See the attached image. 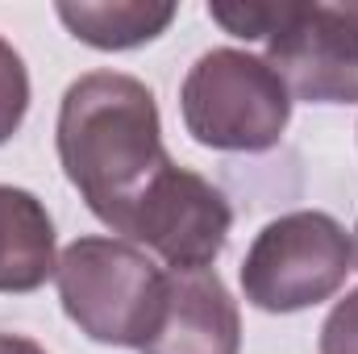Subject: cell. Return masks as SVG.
Instances as JSON below:
<instances>
[{
	"mask_svg": "<svg viewBox=\"0 0 358 354\" xmlns=\"http://www.w3.org/2000/svg\"><path fill=\"white\" fill-rule=\"evenodd\" d=\"M55 221L46 204L0 183V292H38L55 275Z\"/></svg>",
	"mask_w": 358,
	"mask_h": 354,
	"instance_id": "ba28073f",
	"label": "cell"
},
{
	"mask_svg": "<svg viewBox=\"0 0 358 354\" xmlns=\"http://www.w3.org/2000/svg\"><path fill=\"white\" fill-rule=\"evenodd\" d=\"M350 271V234L329 213L300 208L255 234L242 259V292L263 313H300L329 300Z\"/></svg>",
	"mask_w": 358,
	"mask_h": 354,
	"instance_id": "277c9868",
	"label": "cell"
},
{
	"mask_svg": "<svg viewBox=\"0 0 358 354\" xmlns=\"http://www.w3.org/2000/svg\"><path fill=\"white\" fill-rule=\"evenodd\" d=\"M350 255H355V267H358V225H355V238H350Z\"/></svg>",
	"mask_w": 358,
	"mask_h": 354,
	"instance_id": "5bb4252c",
	"label": "cell"
},
{
	"mask_svg": "<svg viewBox=\"0 0 358 354\" xmlns=\"http://www.w3.org/2000/svg\"><path fill=\"white\" fill-rule=\"evenodd\" d=\"M29 113V71L25 59L0 38V146L21 129Z\"/></svg>",
	"mask_w": 358,
	"mask_h": 354,
	"instance_id": "30bf717a",
	"label": "cell"
},
{
	"mask_svg": "<svg viewBox=\"0 0 358 354\" xmlns=\"http://www.w3.org/2000/svg\"><path fill=\"white\" fill-rule=\"evenodd\" d=\"M63 313L100 346L142 351L167 304V271L125 238H76L55 267Z\"/></svg>",
	"mask_w": 358,
	"mask_h": 354,
	"instance_id": "7a4b0ae2",
	"label": "cell"
},
{
	"mask_svg": "<svg viewBox=\"0 0 358 354\" xmlns=\"http://www.w3.org/2000/svg\"><path fill=\"white\" fill-rule=\"evenodd\" d=\"M179 113L200 146L263 155L279 146L292 121V92L271 71L267 59L217 46L192 63L179 88Z\"/></svg>",
	"mask_w": 358,
	"mask_h": 354,
	"instance_id": "3957f363",
	"label": "cell"
},
{
	"mask_svg": "<svg viewBox=\"0 0 358 354\" xmlns=\"http://www.w3.org/2000/svg\"><path fill=\"white\" fill-rule=\"evenodd\" d=\"M55 13L84 46L134 50L163 38L179 8L171 0H63Z\"/></svg>",
	"mask_w": 358,
	"mask_h": 354,
	"instance_id": "9c48e42d",
	"label": "cell"
},
{
	"mask_svg": "<svg viewBox=\"0 0 358 354\" xmlns=\"http://www.w3.org/2000/svg\"><path fill=\"white\" fill-rule=\"evenodd\" d=\"M267 42L271 71L292 100L355 104L358 100V0L300 4L279 0Z\"/></svg>",
	"mask_w": 358,
	"mask_h": 354,
	"instance_id": "5b68a950",
	"label": "cell"
},
{
	"mask_svg": "<svg viewBox=\"0 0 358 354\" xmlns=\"http://www.w3.org/2000/svg\"><path fill=\"white\" fill-rule=\"evenodd\" d=\"M0 354H46L34 338H21V334H0Z\"/></svg>",
	"mask_w": 358,
	"mask_h": 354,
	"instance_id": "4fadbf2b",
	"label": "cell"
},
{
	"mask_svg": "<svg viewBox=\"0 0 358 354\" xmlns=\"http://www.w3.org/2000/svg\"><path fill=\"white\" fill-rule=\"evenodd\" d=\"M275 8H279V0H217V4H208V17L234 38L263 42L275 25Z\"/></svg>",
	"mask_w": 358,
	"mask_h": 354,
	"instance_id": "8fae6325",
	"label": "cell"
},
{
	"mask_svg": "<svg viewBox=\"0 0 358 354\" xmlns=\"http://www.w3.org/2000/svg\"><path fill=\"white\" fill-rule=\"evenodd\" d=\"M55 146L67 183L113 234L171 167L155 92L121 71H88L63 92Z\"/></svg>",
	"mask_w": 358,
	"mask_h": 354,
	"instance_id": "6da1fadb",
	"label": "cell"
},
{
	"mask_svg": "<svg viewBox=\"0 0 358 354\" xmlns=\"http://www.w3.org/2000/svg\"><path fill=\"white\" fill-rule=\"evenodd\" d=\"M234 229V208L221 187L187 167H163L159 179L121 221L117 238L146 246L171 271H204L217 263Z\"/></svg>",
	"mask_w": 358,
	"mask_h": 354,
	"instance_id": "8992f818",
	"label": "cell"
},
{
	"mask_svg": "<svg viewBox=\"0 0 358 354\" xmlns=\"http://www.w3.org/2000/svg\"><path fill=\"white\" fill-rule=\"evenodd\" d=\"M242 317L238 300L213 267L204 271H167V304L155 338L142 354H238Z\"/></svg>",
	"mask_w": 358,
	"mask_h": 354,
	"instance_id": "52a82bcc",
	"label": "cell"
},
{
	"mask_svg": "<svg viewBox=\"0 0 358 354\" xmlns=\"http://www.w3.org/2000/svg\"><path fill=\"white\" fill-rule=\"evenodd\" d=\"M321 354H358V288L346 300L334 304V313L321 325Z\"/></svg>",
	"mask_w": 358,
	"mask_h": 354,
	"instance_id": "7c38bea8",
	"label": "cell"
}]
</instances>
